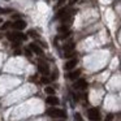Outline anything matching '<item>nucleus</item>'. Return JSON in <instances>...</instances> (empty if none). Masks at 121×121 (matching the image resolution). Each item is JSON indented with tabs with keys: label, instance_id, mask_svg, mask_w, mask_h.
<instances>
[{
	"label": "nucleus",
	"instance_id": "nucleus-1",
	"mask_svg": "<svg viewBox=\"0 0 121 121\" xmlns=\"http://www.w3.org/2000/svg\"><path fill=\"white\" fill-rule=\"evenodd\" d=\"M47 115L50 117H61V118H65L66 117V113L64 112L63 109L60 108H55V107H51L47 109Z\"/></svg>",
	"mask_w": 121,
	"mask_h": 121
},
{
	"label": "nucleus",
	"instance_id": "nucleus-2",
	"mask_svg": "<svg viewBox=\"0 0 121 121\" xmlns=\"http://www.w3.org/2000/svg\"><path fill=\"white\" fill-rule=\"evenodd\" d=\"M87 117L91 121H99L102 116H100V112H99L98 108H90V109L87 111Z\"/></svg>",
	"mask_w": 121,
	"mask_h": 121
},
{
	"label": "nucleus",
	"instance_id": "nucleus-3",
	"mask_svg": "<svg viewBox=\"0 0 121 121\" xmlns=\"http://www.w3.org/2000/svg\"><path fill=\"white\" fill-rule=\"evenodd\" d=\"M8 39L9 40H12V42H21L20 39H22V40H25L26 39V35H24L22 33H20V31H16V33H8Z\"/></svg>",
	"mask_w": 121,
	"mask_h": 121
},
{
	"label": "nucleus",
	"instance_id": "nucleus-4",
	"mask_svg": "<svg viewBox=\"0 0 121 121\" xmlns=\"http://www.w3.org/2000/svg\"><path fill=\"white\" fill-rule=\"evenodd\" d=\"M38 70H39L40 74H43V76H48V74H50V66H48V64L44 63V61H39V64H38Z\"/></svg>",
	"mask_w": 121,
	"mask_h": 121
},
{
	"label": "nucleus",
	"instance_id": "nucleus-5",
	"mask_svg": "<svg viewBox=\"0 0 121 121\" xmlns=\"http://www.w3.org/2000/svg\"><path fill=\"white\" fill-rule=\"evenodd\" d=\"M73 87H74V89H77V90H85V89L87 87V82H86V79H83V78L77 79V81L74 82Z\"/></svg>",
	"mask_w": 121,
	"mask_h": 121
},
{
	"label": "nucleus",
	"instance_id": "nucleus-6",
	"mask_svg": "<svg viewBox=\"0 0 121 121\" xmlns=\"http://www.w3.org/2000/svg\"><path fill=\"white\" fill-rule=\"evenodd\" d=\"M77 64H78V60H77L76 57H73V59H70V60L65 64V66H64V68H65L66 70H72L73 68H76Z\"/></svg>",
	"mask_w": 121,
	"mask_h": 121
},
{
	"label": "nucleus",
	"instance_id": "nucleus-7",
	"mask_svg": "<svg viewBox=\"0 0 121 121\" xmlns=\"http://www.w3.org/2000/svg\"><path fill=\"white\" fill-rule=\"evenodd\" d=\"M12 26H13L16 30H24L25 27H26V22H25L24 20H17Z\"/></svg>",
	"mask_w": 121,
	"mask_h": 121
},
{
	"label": "nucleus",
	"instance_id": "nucleus-8",
	"mask_svg": "<svg viewBox=\"0 0 121 121\" xmlns=\"http://www.w3.org/2000/svg\"><path fill=\"white\" fill-rule=\"evenodd\" d=\"M46 103L50 104V105H57L59 103H60V100H59V98L53 96V95H50V96L46 99Z\"/></svg>",
	"mask_w": 121,
	"mask_h": 121
},
{
	"label": "nucleus",
	"instance_id": "nucleus-9",
	"mask_svg": "<svg viewBox=\"0 0 121 121\" xmlns=\"http://www.w3.org/2000/svg\"><path fill=\"white\" fill-rule=\"evenodd\" d=\"M68 16H70L68 8H61L60 11H59V13H57V17H59V18H61V20L65 18V17H68Z\"/></svg>",
	"mask_w": 121,
	"mask_h": 121
},
{
	"label": "nucleus",
	"instance_id": "nucleus-10",
	"mask_svg": "<svg viewBox=\"0 0 121 121\" xmlns=\"http://www.w3.org/2000/svg\"><path fill=\"white\" fill-rule=\"evenodd\" d=\"M79 76H81V70L77 69V70H73V72H70V73L68 74V78L69 79H78Z\"/></svg>",
	"mask_w": 121,
	"mask_h": 121
},
{
	"label": "nucleus",
	"instance_id": "nucleus-11",
	"mask_svg": "<svg viewBox=\"0 0 121 121\" xmlns=\"http://www.w3.org/2000/svg\"><path fill=\"white\" fill-rule=\"evenodd\" d=\"M30 50H33L35 53H37V55H40V56L43 55V51H42V48H40L39 46H37L35 43H31V44H30Z\"/></svg>",
	"mask_w": 121,
	"mask_h": 121
},
{
	"label": "nucleus",
	"instance_id": "nucleus-12",
	"mask_svg": "<svg viewBox=\"0 0 121 121\" xmlns=\"http://www.w3.org/2000/svg\"><path fill=\"white\" fill-rule=\"evenodd\" d=\"M63 48H64V51H73L74 50V43L73 42H69V43H66Z\"/></svg>",
	"mask_w": 121,
	"mask_h": 121
},
{
	"label": "nucleus",
	"instance_id": "nucleus-13",
	"mask_svg": "<svg viewBox=\"0 0 121 121\" xmlns=\"http://www.w3.org/2000/svg\"><path fill=\"white\" fill-rule=\"evenodd\" d=\"M70 35V31H66V33H61L60 35H57V38L56 39H66V38Z\"/></svg>",
	"mask_w": 121,
	"mask_h": 121
},
{
	"label": "nucleus",
	"instance_id": "nucleus-14",
	"mask_svg": "<svg viewBox=\"0 0 121 121\" xmlns=\"http://www.w3.org/2000/svg\"><path fill=\"white\" fill-rule=\"evenodd\" d=\"M44 91H46V94H48V95H53V94H55V89L51 87V86H47L44 89Z\"/></svg>",
	"mask_w": 121,
	"mask_h": 121
},
{
	"label": "nucleus",
	"instance_id": "nucleus-15",
	"mask_svg": "<svg viewBox=\"0 0 121 121\" xmlns=\"http://www.w3.org/2000/svg\"><path fill=\"white\" fill-rule=\"evenodd\" d=\"M57 30H59V33H66V31H69V30H68V25H65V24L61 25Z\"/></svg>",
	"mask_w": 121,
	"mask_h": 121
},
{
	"label": "nucleus",
	"instance_id": "nucleus-16",
	"mask_svg": "<svg viewBox=\"0 0 121 121\" xmlns=\"http://www.w3.org/2000/svg\"><path fill=\"white\" fill-rule=\"evenodd\" d=\"M74 55H76V52H74V51H65V53H64V56H65V57H68V59L73 57Z\"/></svg>",
	"mask_w": 121,
	"mask_h": 121
},
{
	"label": "nucleus",
	"instance_id": "nucleus-17",
	"mask_svg": "<svg viewBox=\"0 0 121 121\" xmlns=\"http://www.w3.org/2000/svg\"><path fill=\"white\" fill-rule=\"evenodd\" d=\"M29 37H33V38H39V34H38L37 31H34V30H29Z\"/></svg>",
	"mask_w": 121,
	"mask_h": 121
},
{
	"label": "nucleus",
	"instance_id": "nucleus-18",
	"mask_svg": "<svg viewBox=\"0 0 121 121\" xmlns=\"http://www.w3.org/2000/svg\"><path fill=\"white\" fill-rule=\"evenodd\" d=\"M74 120H76V121H83V118L81 117L79 113H76V115H74Z\"/></svg>",
	"mask_w": 121,
	"mask_h": 121
},
{
	"label": "nucleus",
	"instance_id": "nucleus-19",
	"mask_svg": "<svg viewBox=\"0 0 121 121\" xmlns=\"http://www.w3.org/2000/svg\"><path fill=\"white\" fill-rule=\"evenodd\" d=\"M9 26H11V24H9V22H5V24H4L3 26H1V30H7Z\"/></svg>",
	"mask_w": 121,
	"mask_h": 121
},
{
	"label": "nucleus",
	"instance_id": "nucleus-20",
	"mask_svg": "<svg viewBox=\"0 0 121 121\" xmlns=\"http://www.w3.org/2000/svg\"><path fill=\"white\" fill-rule=\"evenodd\" d=\"M112 118H113V115H112V113H109V115L105 117V121H112Z\"/></svg>",
	"mask_w": 121,
	"mask_h": 121
},
{
	"label": "nucleus",
	"instance_id": "nucleus-21",
	"mask_svg": "<svg viewBox=\"0 0 121 121\" xmlns=\"http://www.w3.org/2000/svg\"><path fill=\"white\" fill-rule=\"evenodd\" d=\"M40 82H42V83H48L50 79H48V78H42V79H40Z\"/></svg>",
	"mask_w": 121,
	"mask_h": 121
},
{
	"label": "nucleus",
	"instance_id": "nucleus-22",
	"mask_svg": "<svg viewBox=\"0 0 121 121\" xmlns=\"http://www.w3.org/2000/svg\"><path fill=\"white\" fill-rule=\"evenodd\" d=\"M7 12H8V11H4V9L0 8V13H7Z\"/></svg>",
	"mask_w": 121,
	"mask_h": 121
},
{
	"label": "nucleus",
	"instance_id": "nucleus-23",
	"mask_svg": "<svg viewBox=\"0 0 121 121\" xmlns=\"http://www.w3.org/2000/svg\"><path fill=\"white\" fill-rule=\"evenodd\" d=\"M64 1H65V0H60V1H59V4H61V3H64Z\"/></svg>",
	"mask_w": 121,
	"mask_h": 121
},
{
	"label": "nucleus",
	"instance_id": "nucleus-24",
	"mask_svg": "<svg viewBox=\"0 0 121 121\" xmlns=\"http://www.w3.org/2000/svg\"><path fill=\"white\" fill-rule=\"evenodd\" d=\"M0 24H3V20H0Z\"/></svg>",
	"mask_w": 121,
	"mask_h": 121
}]
</instances>
